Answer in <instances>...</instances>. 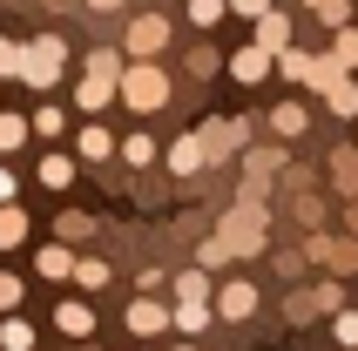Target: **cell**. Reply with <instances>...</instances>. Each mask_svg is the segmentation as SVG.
<instances>
[{"label":"cell","mask_w":358,"mask_h":351,"mask_svg":"<svg viewBox=\"0 0 358 351\" xmlns=\"http://www.w3.org/2000/svg\"><path fill=\"white\" fill-rule=\"evenodd\" d=\"M250 257V250H264V203H243V210H230L223 216V230L210 236V243H203V257H210V264H217V257Z\"/></svg>","instance_id":"obj_1"},{"label":"cell","mask_w":358,"mask_h":351,"mask_svg":"<svg viewBox=\"0 0 358 351\" xmlns=\"http://www.w3.org/2000/svg\"><path fill=\"white\" fill-rule=\"evenodd\" d=\"M61 61H68V48H61L55 34H41V41H27V68H20V81H34V88H55V75H61Z\"/></svg>","instance_id":"obj_2"},{"label":"cell","mask_w":358,"mask_h":351,"mask_svg":"<svg viewBox=\"0 0 358 351\" xmlns=\"http://www.w3.org/2000/svg\"><path fill=\"white\" fill-rule=\"evenodd\" d=\"M122 95L136 101V108H162V95H169V81H162L156 68H136V75L122 81Z\"/></svg>","instance_id":"obj_3"},{"label":"cell","mask_w":358,"mask_h":351,"mask_svg":"<svg viewBox=\"0 0 358 351\" xmlns=\"http://www.w3.org/2000/svg\"><path fill=\"white\" fill-rule=\"evenodd\" d=\"M162 324H169V311H162V304H149V297H142V304H129V331H136V338L162 331Z\"/></svg>","instance_id":"obj_4"},{"label":"cell","mask_w":358,"mask_h":351,"mask_svg":"<svg viewBox=\"0 0 358 351\" xmlns=\"http://www.w3.org/2000/svg\"><path fill=\"white\" fill-rule=\"evenodd\" d=\"M55 324H61L68 338H88V331H95V311H88V304H61V311H55Z\"/></svg>","instance_id":"obj_5"},{"label":"cell","mask_w":358,"mask_h":351,"mask_svg":"<svg viewBox=\"0 0 358 351\" xmlns=\"http://www.w3.org/2000/svg\"><path fill=\"white\" fill-rule=\"evenodd\" d=\"M14 243H27V216L14 203H0V250H14Z\"/></svg>","instance_id":"obj_6"},{"label":"cell","mask_w":358,"mask_h":351,"mask_svg":"<svg viewBox=\"0 0 358 351\" xmlns=\"http://www.w3.org/2000/svg\"><path fill=\"white\" fill-rule=\"evenodd\" d=\"M217 311H223V317H250V311H257V291H250V284H230Z\"/></svg>","instance_id":"obj_7"},{"label":"cell","mask_w":358,"mask_h":351,"mask_svg":"<svg viewBox=\"0 0 358 351\" xmlns=\"http://www.w3.org/2000/svg\"><path fill=\"white\" fill-rule=\"evenodd\" d=\"M34 345V324H27V317H7V324H0V351H27Z\"/></svg>","instance_id":"obj_8"},{"label":"cell","mask_w":358,"mask_h":351,"mask_svg":"<svg viewBox=\"0 0 358 351\" xmlns=\"http://www.w3.org/2000/svg\"><path fill=\"white\" fill-rule=\"evenodd\" d=\"M27 136H34V122H20V115H0V156H7V149H20Z\"/></svg>","instance_id":"obj_9"},{"label":"cell","mask_w":358,"mask_h":351,"mask_svg":"<svg viewBox=\"0 0 358 351\" xmlns=\"http://www.w3.org/2000/svg\"><path fill=\"white\" fill-rule=\"evenodd\" d=\"M41 182H48V189H68V182H75V162H68V156H48V162H41Z\"/></svg>","instance_id":"obj_10"},{"label":"cell","mask_w":358,"mask_h":351,"mask_svg":"<svg viewBox=\"0 0 358 351\" xmlns=\"http://www.w3.org/2000/svg\"><path fill=\"white\" fill-rule=\"evenodd\" d=\"M176 324H182V331H203V324H210V304H203V297H182V304H176Z\"/></svg>","instance_id":"obj_11"},{"label":"cell","mask_w":358,"mask_h":351,"mask_svg":"<svg viewBox=\"0 0 358 351\" xmlns=\"http://www.w3.org/2000/svg\"><path fill=\"white\" fill-rule=\"evenodd\" d=\"M162 48V20L149 14V20H136V55H156Z\"/></svg>","instance_id":"obj_12"},{"label":"cell","mask_w":358,"mask_h":351,"mask_svg":"<svg viewBox=\"0 0 358 351\" xmlns=\"http://www.w3.org/2000/svg\"><path fill=\"white\" fill-rule=\"evenodd\" d=\"M41 277H75V257L61 250V243H55V250H41Z\"/></svg>","instance_id":"obj_13"},{"label":"cell","mask_w":358,"mask_h":351,"mask_svg":"<svg viewBox=\"0 0 358 351\" xmlns=\"http://www.w3.org/2000/svg\"><path fill=\"white\" fill-rule=\"evenodd\" d=\"M331 169H338V189L358 196V156H352V149H338V156H331Z\"/></svg>","instance_id":"obj_14"},{"label":"cell","mask_w":358,"mask_h":351,"mask_svg":"<svg viewBox=\"0 0 358 351\" xmlns=\"http://www.w3.org/2000/svg\"><path fill=\"white\" fill-rule=\"evenodd\" d=\"M108 95H115V81H101V75H88V81H81V108H101Z\"/></svg>","instance_id":"obj_15"},{"label":"cell","mask_w":358,"mask_h":351,"mask_svg":"<svg viewBox=\"0 0 358 351\" xmlns=\"http://www.w3.org/2000/svg\"><path fill=\"white\" fill-rule=\"evenodd\" d=\"M20 68H27V48H14V41H0V75L20 81Z\"/></svg>","instance_id":"obj_16"},{"label":"cell","mask_w":358,"mask_h":351,"mask_svg":"<svg viewBox=\"0 0 358 351\" xmlns=\"http://www.w3.org/2000/svg\"><path fill=\"white\" fill-rule=\"evenodd\" d=\"M203 156H210V149H203V142H176V149H169V162H176V169H182V176L196 169V162H203Z\"/></svg>","instance_id":"obj_17"},{"label":"cell","mask_w":358,"mask_h":351,"mask_svg":"<svg viewBox=\"0 0 358 351\" xmlns=\"http://www.w3.org/2000/svg\"><path fill=\"white\" fill-rule=\"evenodd\" d=\"M75 277L88 284V291H101V284H108V264H95V257H88V264H75Z\"/></svg>","instance_id":"obj_18"},{"label":"cell","mask_w":358,"mask_h":351,"mask_svg":"<svg viewBox=\"0 0 358 351\" xmlns=\"http://www.w3.org/2000/svg\"><path fill=\"white\" fill-rule=\"evenodd\" d=\"M237 75H243V81H264V48H250V55H237Z\"/></svg>","instance_id":"obj_19"},{"label":"cell","mask_w":358,"mask_h":351,"mask_svg":"<svg viewBox=\"0 0 358 351\" xmlns=\"http://www.w3.org/2000/svg\"><path fill=\"white\" fill-rule=\"evenodd\" d=\"M331 108H345V115L358 108V88H352V81H331Z\"/></svg>","instance_id":"obj_20"},{"label":"cell","mask_w":358,"mask_h":351,"mask_svg":"<svg viewBox=\"0 0 358 351\" xmlns=\"http://www.w3.org/2000/svg\"><path fill=\"white\" fill-rule=\"evenodd\" d=\"M81 156H108V136L101 129H81Z\"/></svg>","instance_id":"obj_21"},{"label":"cell","mask_w":358,"mask_h":351,"mask_svg":"<svg viewBox=\"0 0 358 351\" xmlns=\"http://www.w3.org/2000/svg\"><path fill=\"white\" fill-rule=\"evenodd\" d=\"M14 304H20V277L0 271V311H14Z\"/></svg>","instance_id":"obj_22"},{"label":"cell","mask_w":358,"mask_h":351,"mask_svg":"<svg viewBox=\"0 0 358 351\" xmlns=\"http://www.w3.org/2000/svg\"><path fill=\"white\" fill-rule=\"evenodd\" d=\"M122 156H129V162H149L156 149H149V136H129V142H122Z\"/></svg>","instance_id":"obj_23"},{"label":"cell","mask_w":358,"mask_h":351,"mask_svg":"<svg viewBox=\"0 0 358 351\" xmlns=\"http://www.w3.org/2000/svg\"><path fill=\"white\" fill-rule=\"evenodd\" d=\"M88 75H101V81H115V75H122V61H115V55H95V61H88Z\"/></svg>","instance_id":"obj_24"},{"label":"cell","mask_w":358,"mask_h":351,"mask_svg":"<svg viewBox=\"0 0 358 351\" xmlns=\"http://www.w3.org/2000/svg\"><path fill=\"white\" fill-rule=\"evenodd\" d=\"M34 136H61V108H41V115H34Z\"/></svg>","instance_id":"obj_25"},{"label":"cell","mask_w":358,"mask_h":351,"mask_svg":"<svg viewBox=\"0 0 358 351\" xmlns=\"http://www.w3.org/2000/svg\"><path fill=\"white\" fill-rule=\"evenodd\" d=\"M338 338H345V345H358V311H338Z\"/></svg>","instance_id":"obj_26"},{"label":"cell","mask_w":358,"mask_h":351,"mask_svg":"<svg viewBox=\"0 0 358 351\" xmlns=\"http://www.w3.org/2000/svg\"><path fill=\"white\" fill-rule=\"evenodd\" d=\"M352 61H358V34H345L338 41V68H352Z\"/></svg>","instance_id":"obj_27"},{"label":"cell","mask_w":358,"mask_h":351,"mask_svg":"<svg viewBox=\"0 0 358 351\" xmlns=\"http://www.w3.org/2000/svg\"><path fill=\"white\" fill-rule=\"evenodd\" d=\"M217 14H223V0H196V20H203V27H210Z\"/></svg>","instance_id":"obj_28"},{"label":"cell","mask_w":358,"mask_h":351,"mask_svg":"<svg viewBox=\"0 0 358 351\" xmlns=\"http://www.w3.org/2000/svg\"><path fill=\"white\" fill-rule=\"evenodd\" d=\"M0 203H14V176L0 169Z\"/></svg>","instance_id":"obj_29"},{"label":"cell","mask_w":358,"mask_h":351,"mask_svg":"<svg viewBox=\"0 0 358 351\" xmlns=\"http://www.w3.org/2000/svg\"><path fill=\"white\" fill-rule=\"evenodd\" d=\"M230 7H243V14H264V0H230Z\"/></svg>","instance_id":"obj_30"},{"label":"cell","mask_w":358,"mask_h":351,"mask_svg":"<svg viewBox=\"0 0 358 351\" xmlns=\"http://www.w3.org/2000/svg\"><path fill=\"white\" fill-rule=\"evenodd\" d=\"M95 7H115V0H95Z\"/></svg>","instance_id":"obj_31"},{"label":"cell","mask_w":358,"mask_h":351,"mask_svg":"<svg viewBox=\"0 0 358 351\" xmlns=\"http://www.w3.org/2000/svg\"><path fill=\"white\" fill-rule=\"evenodd\" d=\"M182 351H189V345H182Z\"/></svg>","instance_id":"obj_32"}]
</instances>
